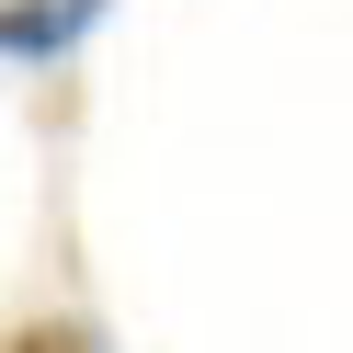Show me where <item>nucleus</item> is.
Returning <instances> with one entry per match:
<instances>
[{"label":"nucleus","instance_id":"obj_1","mask_svg":"<svg viewBox=\"0 0 353 353\" xmlns=\"http://www.w3.org/2000/svg\"><path fill=\"white\" fill-rule=\"evenodd\" d=\"M92 12H103V0H12V12H0V46H12V69H46V57L69 46Z\"/></svg>","mask_w":353,"mask_h":353},{"label":"nucleus","instance_id":"obj_2","mask_svg":"<svg viewBox=\"0 0 353 353\" xmlns=\"http://www.w3.org/2000/svg\"><path fill=\"white\" fill-rule=\"evenodd\" d=\"M12 353H103V342H92V319H23Z\"/></svg>","mask_w":353,"mask_h":353}]
</instances>
